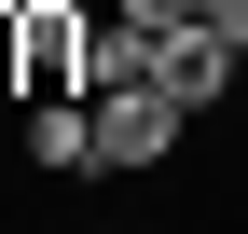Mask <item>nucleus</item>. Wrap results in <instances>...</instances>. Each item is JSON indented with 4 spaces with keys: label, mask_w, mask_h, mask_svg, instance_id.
<instances>
[{
    "label": "nucleus",
    "mask_w": 248,
    "mask_h": 234,
    "mask_svg": "<svg viewBox=\"0 0 248 234\" xmlns=\"http://www.w3.org/2000/svg\"><path fill=\"white\" fill-rule=\"evenodd\" d=\"M97 83V14L83 0H14V97H83Z\"/></svg>",
    "instance_id": "nucleus-1"
},
{
    "label": "nucleus",
    "mask_w": 248,
    "mask_h": 234,
    "mask_svg": "<svg viewBox=\"0 0 248 234\" xmlns=\"http://www.w3.org/2000/svg\"><path fill=\"white\" fill-rule=\"evenodd\" d=\"M179 138H193V110H179L166 83H97V165H110V179L179 165Z\"/></svg>",
    "instance_id": "nucleus-2"
},
{
    "label": "nucleus",
    "mask_w": 248,
    "mask_h": 234,
    "mask_svg": "<svg viewBox=\"0 0 248 234\" xmlns=\"http://www.w3.org/2000/svg\"><path fill=\"white\" fill-rule=\"evenodd\" d=\"M152 83H166V97H179V110H221V97H234V83H248V55L221 42V28H193V14H179V28H166V42H152Z\"/></svg>",
    "instance_id": "nucleus-3"
},
{
    "label": "nucleus",
    "mask_w": 248,
    "mask_h": 234,
    "mask_svg": "<svg viewBox=\"0 0 248 234\" xmlns=\"http://www.w3.org/2000/svg\"><path fill=\"white\" fill-rule=\"evenodd\" d=\"M28 165H42V179L97 165V97H42V110H28Z\"/></svg>",
    "instance_id": "nucleus-4"
}]
</instances>
